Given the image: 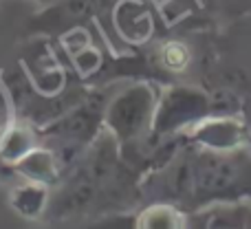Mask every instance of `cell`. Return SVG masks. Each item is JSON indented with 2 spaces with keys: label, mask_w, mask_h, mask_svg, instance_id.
Here are the masks:
<instances>
[{
  "label": "cell",
  "mask_w": 251,
  "mask_h": 229,
  "mask_svg": "<svg viewBox=\"0 0 251 229\" xmlns=\"http://www.w3.org/2000/svg\"><path fill=\"white\" fill-rule=\"evenodd\" d=\"M156 108V95L148 84H132L117 97H113L104 110V121L115 139L128 143L152 128Z\"/></svg>",
  "instance_id": "cell-1"
},
{
  "label": "cell",
  "mask_w": 251,
  "mask_h": 229,
  "mask_svg": "<svg viewBox=\"0 0 251 229\" xmlns=\"http://www.w3.org/2000/svg\"><path fill=\"white\" fill-rule=\"evenodd\" d=\"M104 100L101 97H91L84 104L75 106L71 113H64L60 119H55L51 126L47 128L49 137L55 139L57 150L55 156L60 152L66 150L64 163H69L75 154H71V150H82L84 146L93 141L95 132L100 130V121L104 119Z\"/></svg>",
  "instance_id": "cell-2"
},
{
  "label": "cell",
  "mask_w": 251,
  "mask_h": 229,
  "mask_svg": "<svg viewBox=\"0 0 251 229\" xmlns=\"http://www.w3.org/2000/svg\"><path fill=\"white\" fill-rule=\"evenodd\" d=\"M209 113V100L192 88H172L156 102L152 117V132L159 137L176 132L183 126L194 124Z\"/></svg>",
  "instance_id": "cell-3"
},
{
  "label": "cell",
  "mask_w": 251,
  "mask_h": 229,
  "mask_svg": "<svg viewBox=\"0 0 251 229\" xmlns=\"http://www.w3.org/2000/svg\"><path fill=\"white\" fill-rule=\"evenodd\" d=\"M101 192H104V185L97 183L91 174H86L79 168L75 172V177L57 194L55 203H53V216L66 218V216H73V214L86 212V209H91L100 201Z\"/></svg>",
  "instance_id": "cell-4"
},
{
  "label": "cell",
  "mask_w": 251,
  "mask_h": 229,
  "mask_svg": "<svg viewBox=\"0 0 251 229\" xmlns=\"http://www.w3.org/2000/svg\"><path fill=\"white\" fill-rule=\"evenodd\" d=\"M18 174H25L29 181L49 185L57 178V156L53 150L31 148L25 156L18 159Z\"/></svg>",
  "instance_id": "cell-5"
},
{
  "label": "cell",
  "mask_w": 251,
  "mask_h": 229,
  "mask_svg": "<svg viewBox=\"0 0 251 229\" xmlns=\"http://www.w3.org/2000/svg\"><path fill=\"white\" fill-rule=\"evenodd\" d=\"M11 205L20 216L25 218H38L49 205V190L44 183H26L13 190L11 194Z\"/></svg>",
  "instance_id": "cell-6"
},
{
  "label": "cell",
  "mask_w": 251,
  "mask_h": 229,
  "mask_svg": "<svg viewBox=\"0 0 251 229\" xmlns=\"http://www.w3.org/2000/svg\"><path fill=\"white\" fill-rule=\"evenodd\" d=\"M132 13H134V0H126L117 11L119 26H122V31L128 38H134V31H137V38H146L148 31H150V20H148L146 7L139 4L137 16H132Z\"/></svg>",
  "instance_id": "cell-7"
},
{
  "label": "cell",
  "mask_w": 251,
  "mask_h": 229,
  "mask_svg": "<svg viewBox=\"0 0 251 229\" xmlns=\"http://www.w3.org/2000/svg\"><path fill=\"white\" fill-rule=\"evenodd\" d=\"M161 60H163V64L168 66V69L178 71L187 64V51L181 47V44L170 42L168 47L163 49V53H161Z\"/></svg>",
  "instance_id": "cell-8"
},
{
  "label": "cell",
  "mask_w": 251,
  "mask_h": 229,
  "mask_svg": "<svg viewBox=\"0 0 251 229\" xmlns=\"http://www.w3.org/2000/svg\"><path fill=\"white\" fill-rule=\"evenodd\" d=\"M40 2H47V0H40Z\"/></svg>",
  "instance_id": "cell-9"
}]
</instances>
